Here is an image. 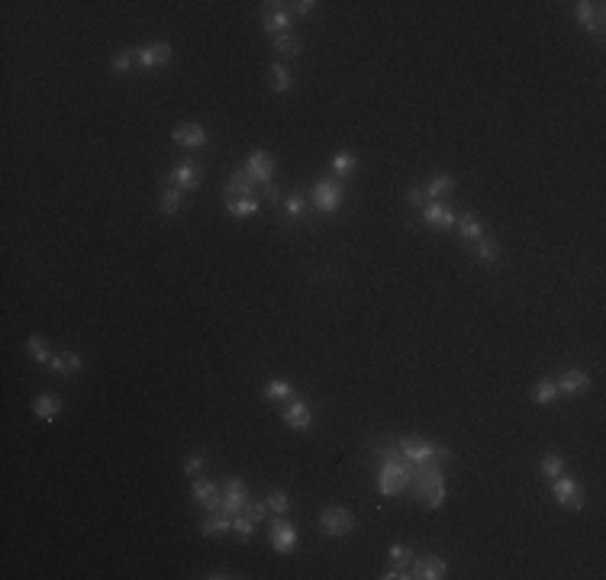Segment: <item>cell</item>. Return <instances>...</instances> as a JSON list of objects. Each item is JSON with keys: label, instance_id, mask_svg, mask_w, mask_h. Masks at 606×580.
Segmentation results:
<instances>
[{"label": "cell", "instance_id": "obj_6", "mask_svg": "<svg viewBox=\"0 0 606 580\" xmlns=\"http://www.w3.org/2000/svg\"><path fill=\"white\" fill-rule=\"evenodd\" d=\"M313 203H316V210H323V213H336L342 203V181L319 178L316 184H313Z\"/></svg>", "mask_w": 606, "mask_h": 580}, {"label": "cell", "instance_id": "obj_30", "mask_svg": "<svg viewBox=\"0 0 606 580\" xmlns=\"http://www.w3.org/2000/svg\"><path fill=\"white\" fill-rule=\"evenodd\" d=\"M26 351H30V358H32V361H39V364H45V361H52V351H49V342H45L43 336H30V338H26Z\"/></svg>", "mask_w": 606, "mask_h": 580}, {"label": "cell", "instance_id": "obj_33", "mask_svg": "<svg viewBox=\"0 0 606 580\" xmlns=\"http://www.w3.org/2000/svg\"><path fill=\"white\" fill-rule=\"evenodd\" d=\"M181 197H184V190L165 187L161 190V213H165V216H174V213L181 210Z\"/></svg>", "mask_w": 606, "mask_h": 580}, {"label": "cell", "instance_id": "obj_19", "mask_svg": "<svg viewBox=\"0 0 606 580\" xmlns=\"http://www.w3.org/2000/svg\"><path fill=\"white\" fill-rule=\"evenodd\" d=\"M226 532H233V516H229L226 509H213L210 516L200 522V535H203V538L226 535Z\"/></svg>", "mask_w": 606, "mask_h": 580}, {"label": "cell", "instance_id": "obj_31", "mask_svg": "<svg viewBox=\"0 0 606 580\" xmlns=\"http://www.w3.org/2000/svg\"><path fill=\"white\" fill-rule=\"evenodd\" d=\"M474 255H478L484 264H497V258H500V245L484 235V239H478V242H474Z\"/></svg>", "mask_w": 606, "mask_h": 580}, {"label": "cell", "instance_id": "obj_14", "mask_svg": "<svg viewBox=\"0 0 606 580\" xmlns=\"http://www.w3.org/2000/svg\"><path fill=\"white\" fill-rule=\"evenodd\" d=\"M268 10L265 16H261V26H265V32L275 39V36H281V32H288L290 30V13L288 10H281L284 3H265Z\"/></svg>", "mask_w": 606, "mask_h": 580}, {"label": "cell", "instance_id": "obj_47", "mask_svg": "<svg viewBox=\"0 0 606 580\" xmlns=\"http://www.w3.org/2000/svg\"><path fill=\"white\" fill-rule=\"evenodd\" d=\"M210 580H223V577H235V574H229V570H213V574H207Z\"/></svg>", "mask_w": 606, "mask_h": 580}, {"label": "cell", "instance_id": "obj_9", "mask_svg": "<svg viewBox=\"0 0 606 580\" xmlns=\"http://www.w3.org/2000/svg\"><path fill=\"white\" fill-rule=\"evenodd\" d=\"M248 503V487H245L242 477H229L223 487V509L229 516H239Z\"/></svg>", "mask_w": 606, "mask_h": 580}, {"label": "cell", "instance_id": "obj_37", "mask_svg": "<svg viewBox=\"0 0 606 580\" xmlns=\"http://www.w3.org/2000/svg\"><path fill=\"white\" fill-rule=\"evenodd\" d=\"M233 535H239L242 542H248V538L255 535V522L245 516V513H239V516H233Z\"/></svg>", "mask_w": 606, "mask_h": 580}, {"label": "cell", "instance_id": "obj_18", "mask_svg": "<svg viewBox=\"0 0 606 580\" xmlns=\"http://www.w3.org/2000/svg\"><path fill=\"white\" fill-rule=\"evenodd\" d=\"M574 13H577V20H581V26H587V32H603V3L581 0V3H574Z\"/></svg>", "mask_w": 606, "mask_h": 580}, {"label": "cell", "instance_id": "obj_16", "mask_svg": "<svg viewBox=\"0 0 606 580\" xmlns=\"http://www.w3.org/2000/svg\"><path fill=\"white\" fill-rule=\"evenodd\" d=\"M171 55H174V49H171L168 43H155V45H145V49H139V58L136 62L142 65V68H161V65H168L171 62Z\"/></svg>", "mask_w": 606, "mask_h": 580}, {"label": "cell", "instance_id": "obj_45", "mask_svg": "<svg viewBox=\"0 0 606 580\" xmlns=\"http://www.w3.org/2000/svg\"><path fill=\"white\" fill-rule=\"evenodd\" d=\"M290 7H294L300 16H307V13H313V7H316V3H313V0H297V3H290Z\"/></svg>", "mask_w": 606, "mask_h": 580}, {"label": "cell", "instance_id": "obj_24", "mask_svg": "<svg viewBox=\"0 0 606 580\" xmlns=\"http://www.w3.org/2000/svg\"><path fill=\"white\" fill-rule=\"evenodd\" d=\"M458 232H461V239L465 242H478V239H484V229H480V222L474 213H461V220H458Z\"/></svg>", "mask_w": 606, "mask_h": 580}, {"label": "cell", "instance_id": "obj_13", "mask_svg": "<svg viewBox=\"0 0 606 580\" xmlns=\"http://www.w3.org/2000/svg\"><path fill=\"white\" fill-rule=\"evenodd\" d=\"M281 419H284V426L294 429V432H307L310 426H313V413H310V406L303 400H290L288 410L281 413Z\"/></svg>", "mask_w": 606, "mask_h": 580}, {"label": "cell", "instance_id": "obj_17", "mask_svg": "<svg viewBox=\"0 0 606 580\" xmlns=\"http://www.w3.org/2000/svg\"><path fill=\"white\" fill-rule=\"evenodd\" d=\"M174 142L184 148H203L207 146V129L200 123H181V126H174Z\"/></svg>", "mask_w": 606, "mask_h": 580}, {"label": "cell", "instance_id": "obj_7", "mask_svg": "<svg viewBox=\"0 0 606 580\" xmlns=\"http://www.w3.org/2000/svg\"><path fill=\"white\" fill-rule=\"evenodd\" d=\"M275 168H277V161L271 152H265V148H258V152H252L248 159H245V171L255 178V184H271V178H275Z\"/></svg>", "mask_w": 606, "mask_h": 580}, {"label": "cell", "instance_id": "obj_22", "mask_svg": "<svg viewBox=\"0 0 606 580\" xmlns=\"http://www.w3.org/2000/svg\"><path fill=\"white\" fill-rule=\"evenodd\" d=\"M32 413L45 422H55L58 419V413H62V400H58L55 393H39V397L32 400Z\"/></svg>", "mask_w": 606, "mask_h": 580}, {"label": "cell", "instance_id": "obj_15", "mask_svg": "<svg viewBox=\"0 0 606 580\" xmlns=\"http://www.w3.org/2000/svg\"><path fill=\"white\" fill-rule=\"evenodd\" d=\"M168 184H171V187H178V190H194L197 184H200V168H197L191 159H184L178 168L171 171Z\"/></svg>", "mask_w": 606, "mask_h": 580}, {"label": "cell", "instance_id": "obj_2", "mask_svg": "<svg viewBox=\"0 0 606 580\" xmlns=\"http://www.w3.org/2000/svg\"><path fill=\"white\" fill-rule=\"evenodd\" d=\"M413 496L423 509H439L445 503V477H442V464H423L413 477Z\"/></svg>", "mask_w": 606, "mask_h": 580}, {"label": "cell", "instance_id": "obj_26", "mask_svg": "<svg viewBox=\"0 0 606 580\" xmlns=\"http://www.w3.org/2000/svg\"><path fill=\"white\" fill-rule=\"evenodd\" d=\"M423 190H426V197H429V200L445 197V194H452V190H455V178H452V174H436V178L429 181Z\"/></svg>", "mask_w": 606, "mask_h": 580}, {"label": "cell", "instance_id": "obj_23", "mask_svg": "<svg viewBox=\"0 0 606 580\" xmlns=\"http://www.w3.org/2000/svg\"><path fill=\"white\" fill-rule=\"evenodd\" d=\"M268 87H271L275 94H288L290 91V71L281 62H275L268 68Z\"/></svg>", "mask_w": 606, "mask_h": 580}, {"label": "cell", "instance_id": "obj_29", "mask_svg": "<svg viewBox=\"0 0 606 580\" xmlns=\"http://www.w3.org/2000/svg\"><path fill=\"white\" fill-rule=\"evenodd\" d=\"M265 400L268 403H281V400H290V393H294V387H290L288 380H268L265 384Z\"/></svg>", "mask_w": 606, "mask_h": 580}, {"label": "cell", "instance_id": "obj_21", "mask_svg": "<svg viewBox=\"0 0 606 580\" xmlns=\"http://www.w3.org/2000/svg\"><path fill=\"white\" fill-rule=\"evenodd\" d=\"M558 384V393H564V397H577L581 391H587V384H590V374H584V371H564L561 380H555Z\"/></svg>", "mask_w": 606, "mask_h": 580}, {"label": "cell", "instance_id": "obj_20", "mask_svg": "<svg viewBox=\"0 0 606 580\" xmlns=\"http://www.w3.org/2000/svg\"><path fill=\"white\" fill-rule=\"evenodd\" d=\"M252 190H255V178H252L245 168H239V171H233V178H229V184H226V200L252 197Z\"/></svg>", "mask_w": 606, "mask_h": 580}, {"label": "cell", "instance_id": "obj_34", "mask_svg": "<svg viewBox=\"0 0 606 580\" xmlns=\"http://www.w3.org/2000/svg\"><path fill=\"white\" fill-rule=\"evenodd\" d=\"M136 58H139V49H123V52H117L113 58H110V68H113L117 74H126Z\"/></svg>", "mask_w": 606, "mask_h": 580}, {"label": "cell", "instance_id": "obj_41", "mask_svg": "<svg viewBox=\"0 0 606 580\" xmlns=\"http://www.w3.org/2000/svg\"><path fill=\"white\" fill-rule=\"evenodd\" d=\"M203 467H207V458H203V454H191V458L184 461V474H187V477H197Z\"/></svg>", "mask_w": 606, "mask_h": 580}, {"label": "cell", "instance_id": "obj_5", "mask_svg": "<svg viewBox=\"0 0 606 580\" xmlns=\"http://www.w3.org/2000/svg\"><path fill=\"white\" fill-rule=\"evenodd\" d=\"M397 448H400V452H404V458H410L416 467H423V464H436V442H429V439L406 435Z\"/></svg>", "mask_w": 606, "mask_h": 580}, {"label": "cell", "instance_id": "obj_10", "mask_svg": "<svg viewBox=\"0 0 606 580\" xmlns=\"http://www.w3.org/2000/svg\"><path fill=\"white\" fill-rule=\"evenodd\" d=\"M448 574V564L439 555H426V558H416L410 564V577H419V580H442Z\"/></svg>", "mask_w": 606, "mask_h": 580}, {"label": "cell", "instance_id": "obj_44", "mask_svg": "<svg viewBox=\"0 0 606 580\" xmlns=\"http://www.w3.org/2000/svg\"><path fill=\"white\" fill-rule=\"evenodd\" d=\"M62 355H65L68 371H81V368H84V361H81V355H78V351H62Z\"/></svg>", "mask_w": 606, "mask_h": 580}, {"label": "cell", "instance_id": "obj_11", "mask_svg": "<svg viewBox=\"0 0 606 580\" xmlns=\"http://www.w3.org/2000/svg\"><path fill=\"white\" fill-rule=\"evenodd\" d=\"M191 494H194V503H197V507H203L207 513H213V509H223V490H220L216 484H210V480H194Z\"/></svg>", "mask_w": 606, "mask_h": 580}, {"label": "cell", "instance_id": "obj_39", "mask_svg": "<svg viewBox=\"0 0 606 580\" xmlns=\"http://www.w3.org/2000/svg\"><path fill=\"white\" fill-rule=\"evenodd\" d=\"M284 213L297 220V216H303V213H307V200H303L300 194H290L288 200H284Z\"/></svg>", "mask_w": 606, "mask_h": 580}, {"label": "cell", "instance_id": "obj_1", "mask_svg": "<svg viewBox=\"0 0 606 580\" xmlns=\"http://www.w3.org/2000/svg\"><path fill=\"white\" fill-rule=\"evenodd\" d=\"M416 471H419V467H416L410 458H404L400 448H387L381 458V471H377V494L381 496L404 494L406 487L413 484Z\"/></svg>", "mask_w": 606, "mask_h": 580}, {"label": "cell", "instance_id": "obj_42", "mask_svg": "<svg viewBox=\"0 0 606 580\" xmlns=\"http://www.w3.org/2000/svg\"><path fill=\"white\" fill-rule=\"evenodd\" d=\"M426 200H429V197H426L423 187H410V190H406V203H410V207H419V210H423Z\"/></svg>", "mask_w": 606, "mask_h": 580}, {"label": "cell", "instance_id": "obj_43", "mask_svg": "<svg viewBox=\"0 0 606 580\" xmlns=\"http://www.w3.org/2000/svg\"><path fill=\"white\" fill-rule=\"evenodd\" d=\"M49 374H55V378L71 374V371H68V364H65V355H52V361H49Z\"/></svg>", "mask_w": 606, "mask_h": 580}, {"label": "cell", "instance_id": "obj_35", "mask_svg": "<svg viewBox=\"0 0 606 580\" xmlns=\"http://www.w3.org/2000/svg\"><path fill=\"white\" fill-rule=\"evenodd\" d=\"M265 503H268V509H271L275 516H284V513L290 509V496L284 494V490H271Z\"/></svg>", "mask_w": 606, "mask_h": 580}, {"label": "cell", "instance_id": "obj_36", "mask_svg": "<svg viewBox=\"0 0 606 580\" xmlns=\"http://www.w3.org/2000/svg\"><path fill=\"white\" fill-rule=\"evenodd\" d=\"M542 474L548 477V480H555V477L564 474V458L561 454H545L542 458Z\"/></svg>", "mask_w": 606, "mask_h": 580}, {"label": "cell", "instance_id": "obj_8", "mask_svg": "<svg viewBox=\"0 0 606 580\" xmlns=\"http://www.w3.org/2000/svg\"><path fill=\"white\" fill-rule=\"evenodd\" d=\"M268 538H271V545H275L277 555H288V551H294V545H297V529H294V522L277 516L275 522H271V529H268Z\"/></svg>", "mask_w": 606, "mask_h": 580}, {"label": "cell", "instance_id": "obj_32", "mask_svg": "<svg viewBox=\"0 0 606 580\" xmlns=\"http://www.w3.org/2000/svg\"><path fill=\"white\" fill-rule=\"evenodd\" d=\"M271 43H275L277 55H297V52H303V43H300L294 32H281V36H275Z\"/></svg>", "mask_w": 606, "mask_h": 580}, {"label": "cell", "instance_id": "obj_28", "mask_svg": "<svg viewBox=\"0 0 606 580\" xmlns=\"http://www.w3.org/2000/svg\"><path fill=\"white\" fill-rule=\"evenodd\" d=\"M329 165H332V171H336L339 178H349V174H355V168H358V159H355L351 152H336Z\"/></svg>", "mask_w": 606, "mask_h": 580}, {"label": "cell", "instance_id": "obj_27", "mask_svg": "<svg viewBox=\"0 0 606 580\" xmlns=\"http://www.w3.org/2000/svg\"><path fill=\"white\" fill-rule=\"evenodd\" d=\"M558 397H561V393H558V384H555V380H539V384H535V387H532V400L535 403H542V406H548V403H555L558 400Z\"/></svg>", "mask_w": 606, "mask_h": 580}, {"label": "cell", "instance_id": "obj_38", "mask_svg": "<svg viewBox=\"0 0 606 580\" xmlns=\"http://www.w3.org/2000/svg\"><path fill=\"white\" fill-rule=\"evenodd\" d=\"M391 561H394V564H400V568H406V564L413 561V548H410V545L394 542V545H391Z\"/></svg>", "mask_w": 606, "mask_h": 580}, {"label": "cell", "instance_id": "obj_46", "mask_svg": "<svg viewBox=\"0 0 606 580\" xmlns=\"http://www.w3.org/2000/svg\"><path fill=\"white\" fill-rule=\"evenodd\" d=\"M261 190H265V197H268V200H271V203H277V200H281V190L275 187V181H271V184H265V187H261Z\"/></svg>", "mask_w": 606, "mask_h": 580}, {"label": "cell", "instance_id": "obj_12", "mask_svg": "<svg viewBox=\"0 0 606 580\" xmlns=\"http://www.w3.org/2000/svg\"><path fill=\"white\" fill-rule=\"evenodd\" d=\"M423 220L432 226V229H452L458 222V213L448 207V203H436V200H429L423 207Z\"/></svg>", "mask_w": 606, "mask_h": 580}, {"label": "cell", "instance_id": "obj_25", "mask_svg": "<svg viewBox=\"0 0 606 580\" xmlns=\"http://www.w3.org/2000/svg\"><path fill=\"white\" fill-rule=\"evenodd\" d=\"M226 213H233L235 220H248L258 213V200L255 197H235V200H226Z\"/></svg>", "mask_w": 606, "mask_h": 580}, {"label": "cell", "instance_id": "obj_40", "mask_svg": "<svg viewBox=\"0 0 606 580\" xmlns=\"http://www.w3.org/2000/svg\"><path fill=\"white\" fill-rule=\"evenodd\" d=\"M242 513L252 519V522H261V519H265V513H268V503H265V500H248Z\"/></svg>", "mask_w": 606, "mask_h": 580}, {"label": "cell", "instance_id": "obj_4", "mask_svg": "<svg viewBox=\"0 0 606 580\" xmlns=\"http://www.w3.org/2000/svg\"><path fill=\"white\" fill-rule=\"evenodd\" d=\"M552 494H555V500H558V507L571 509V513H581V509H584V494H581V487H577L574 477H568V474L555 477Z\"/></svg>", "mask_w": 606, "mask_h": 580}, {"label": "cell", "instance_id": "obj_3", "mask_svg": "<svg viewBox=\"0 0 606 580\" xmlns=\"http://www.w3.org/2000/svg\"><path fill=\"white\" fill-rule=\"evenodd\" d=\"M319 532L329 538H342L355 532V513H349L345 507H326L319 513Z\"/></svg>", "mask_w": 606, "mask_h": 580}]
</instances>
